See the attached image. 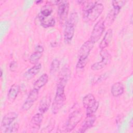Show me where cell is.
Instances as JSON below:
<instances>
[{
  "label": "cell",
  "instance_id": "obj_8",
  "mask_svg": "<svg viewBox=\"0 0 133 133\" xmlns=\"http://www.w3.org/2000/svg\"><path fill=\"white\" fill-rule=\"evenodd\" d=\"M100 55L101 57V60L95 62L91 65V69L93 71H98L102 69L111 61V56L107 50H101Z\"/></svg>",
  "mask_w": 133,
  "mask_h": 133
},
{
  "label": "cell",
  "instance_id": "obj_5",
  "mask_svg": "<svg viewBox=\"0 0 133 133\" xmlns=\"http://www.w3.org/2000/svg\"><path fill=\"white\" fill-rule=\"evenodd\" d=\"M83 114L81 110H77L71 112L65 124V131L70 132L74 129L78 123L81 121Z\"/></svg>",
  "mask_w": 133,
  "mask_h": 133
},
{
  "label": "cell",
  "instance_id": "obj_4",
  "mask_svg": "<svg viewBox=\"0 0 133 133\" xmlns=\"http://www.w3.org/2000/svg\"><path fill=\"white\" fill-rule=\"evenodd\" d=\"M83 104L86 109V115L94 114L99 106V102L96 100L94 95L92 94H88L83 97Z\"/></svg>",
  "mask_w": 133,
  "mask_h": 133
},
{
  "label": "cell",
  "instance_id": "obj_27",
  "mask_svg": "<svg viewBox=\"0 0 133 133\" xmlns=\"http://www.w3.org/2000/svg\"><path fill=\"white\" fill-rule=\"evenodd\" d=\"M17 66V63L15 61H12L10 63V65H9V68L10 70L11 71L15 70V69L16 68Z\"/></svg>",
  "mask_w": 133,
  "mask_h": 133
},
{
  "label": "cell",
  "instance_id": "obj_10",
  "mask_svg": "<svg viewBox=\"0 0 133 133\" xmlns=\"http://www.w3.org/2000/svg\"><path fill=\"white\" fill-rule=\"evenodd\" d=\"M38 97V90L33 88L30 92L26 99L24 102L22 106V109L24 111H28V110H29L34 104V102L36 101Z\"/></svg>",
  "mask_w": 133,
  "mask_h": 133
},
{
  "label": "cell",
  "instance_id": "obj_9",
  "mask_svg": "<svg viewBox=\"0 0 133 133\" xmlns=\"http://www.w3.org/2000/svg\"><path fill=\"white\" fill-rule=\"evenodd\" d=\"M69 10V3L67 1H59L58 3V16L59 21L61 24L66 22V18Z\"/></svg>",
  "mask_w": 133,
  "mask_h": 133
},
{
  "label": "cell",
  "instance_id": "obj_7",
  "mask_svg": "<svg viewBox=\"0 0 133 133\" xmlns=\"http://www.w3.org/2000/svg\"><path fill=\"white\" fill-rule=\"evenodd\" d=\"M105 26L104 21L103 19H99L95 24L92 31L91 32L90 40L94 44L96 43L100 39L105 30Z\"/></svg>",
  "mask_w": 133,
  "mask_h": 133
},
{
  "label": "cell",
  "instance_id": "obj_14",
  "mask_svg": "<svg viewBox=\"0 0 133 133\" xmlns=\"http://www.w3.org/2000/svg\"><path fill=\"white\" fill-rule=\"evenodd\" d=\"M96 119V117L94 114L86 115V117L82 124L81 127L78 132L81 133L85 132L87 130L90 128L95 123Z\"/></svg>",
  "mask_w": 133,
  "mask_h": 133
},
{
  "label": "cell",
  "instance_id": "obj_13",
  "mask_svg": "<svg viewBox=\"0 0 133 133\" xmlns=\"http://www.w3.org/2000/svg\"><path fill=\"white\" fill-rule=\"evenodd\" d=\"M18 114L15 112H9L6 114L3 117L1 122V128H6L10 125L17 118Z\"/></svg>",
  "mask_w": 133,
  "mask_h": 133
},
{
  "label": "cell",
  "instance_id": "obj_12",
  "mask_svg": "<svg viewBox=\"0 0 133 133\" xmlns=\"http://www.w3.org/2000/svg\"><path fill=\"white\" fill-rule=\"evenodd\" d=\"M44 51V48L41 45H37L35 47V51L29 58V62L32 64L38 63V61L42 57Z\"/></svg>",
  "mask_w": 133,
  "mask_h": 133
},
{
  "label": "cell",
  "instance_id": "obj_25",
  "mask_svg": "<svg viewBox=\"0 0 133 133\" xmlns=\"http://www.w3.org/2000/svg\"><path fill=\"white\" fill-rule=\"evenodd\" d=\"M52 11V10L51 8L47 7H43L41 9V10L38 15V16L43 17H49V16H51Z\"/></svg>",
  "mask_w": 133,
  "mask_h": 133
},
{
  "label": "cell",
  "instance_id": "obj_2",
  "mask_svg": "<svg viewBox=\"0 0 133 133\" xmlns=\"http://www.w3.org/2000/svg\"><path fill=\"white\" fill-rule=\"evenodd\" d=\"M94 43L90 39L85 42L81 46L78 56V61L76 65L77 69H83L87 63V60L90 51L94 47Z\"/></svg>",
  "mask_w": 133,
  "mask_h": 133
},
{
  "label": "cell",
  "instance_id": "obj_20",
  "mask_svg": "<svg viewBox=\"0 0 133 133\" xmlns=\"http://www.w3.org/2000/svg\"><path fill=\"white\" fill-rule=\"evenodd\" d=\"M38 19L40 21L41 25L44 28L52 27L55 25L56 23L55 18L51 16L46 17L38 16Z\"/></svg>",
  "mask_w": 133,
  "mask_h": 133
},
{
  "label": "cell",
  "instance_id": "obj_16",
  "mask_svg": "<svg viewBox=\"0 0 133 133\" xmlns=\"http://www.w3.org/2000/svg\"><path fill=\"white\" fill-rule=\"evenodd\" d=\"M113 36V31L111 29H109L105 32L104 37L99 44V48L101 50L105 49L110 43Z\"/></svg>",
  "mask_w": 133,
  "mask_h": 133
},
{
  "label": "cell",
  "instance_id": "obj_15",
  "mask_svg": "<svg viewBox=\"0 0 133 133\" xmlns=\"http://www.w3.org/2000/svg\"><path fill=\"white\" fill-rule=\"evenodd\" d=\"M51 99L50 94H47L41 99L38 106V110L40 113H45L49 109L51 104Z\"/></svg>",
  "mask_w": 133,
  "mask_h": 133
},
{
  "label": "cell",
  "instance_id": "obj_17",
  "mask_svg": "<svg viewBox=\"0 0 133 133\" xmlns=\"http://www.w3.org/2000/svg\"><path fill=\"white\" fill-rule=\"evenodd\" d=\"M124 92V86L122 82H117L114 83L111 86V92L114 97L121 96Z\"/></svg>",
  "mask_w": 133,
  "mask_h": 133
},
{
  "label": "cell",
  "instance_id": "obj_22",
  "mask_svg": "<svg viewBox=\"0 0 133 133\" xmlns=\"http://www.w3.org/2000/svg\"><path fill=\"white\" fill-rule=\"evenodd\" d=\"M118 15L113 10V9H112L109 12L108 14V15L106 17V19L105 20H104V24L105 26L107 25H111L113 21H114L116 17Z\"/></svg>",
  "mask_w": 133,
  "mask_h": 133
},
{
  "label": "cell",
  "instance_id": "obj_19",
  "mask_svg": "<svg viewBox=\"0 0 133 133\" xmlns=\"http://www.w3.org/2000/svg\"><path fill=\"white\" fill-rule=\"evenodd\" d=\"M20 91V86L17 84L12 85L8 90L7 99L9 102H13L17 98Z\"/></svg>",
  "mask_w": 133,
  "mask_h": 133
},
{
  "label": "cell",
  "instance_id": "obj_21",
  "mask_svg": "<svg viewBox=\"0 0 133 133\" xmlns=\"http://www.w3.org/2000/svg\"><path fill=\"white\" fill-rule=\"evenodd\" d=\"M48 81V76L47 74H43L34 83L33 88L39 90L44 87Z\"/></svg>",
  "mask_w": 133,
  "mask_h": 133
},
{
  "label": "cell",
  "instance_id": "obj_3",
  "mask_svg": "<svg viewBox=\"0 0 133 133\" xmlns=\"http://www.w3.org/2000/svg\"><path fill=\"white\" fill-rule=\"evenodd\" d=\"M78 21V15L76 12H73L65 23L64 29V41L65 43H70L74 35L75 26Z\"/></svg>",
  "mask_w": 133,
  "mask_h": 133
},
{
  "label": "cell",
  "instance_id": "obj_6",
  "mask_svg": "<svg viewBox=\"0 0 133 133\" xmlns=\"http://www.w3.org/2000/svg\"><path fill=\"white\" fill-rule=\"evenodd\" d=\"M103 9V5L97 2L88 11L83 14L84 18L90 22H94L101 15Z\"/></svg>",
  "mask_w": 133,
  "mask_h": 133
},
{
  "label": "cell",
  "instance_id": "obj_18",
  "mask_svg": "<svg viewBox=\"0 0 133 133\" xmlns=\"http://www.w3.org/2000/svg\"><path fill=\"white\" fill-rule=\"evenodd\" d=\"M42 68V64L40 63L34 64L32 68L28 70L23 74V77L26 79H30L39 73Z\"/></svg>",
  "mask_w": 133,
  "mask_h": 133
},
{
  "label": "cell",
  "instance_id": "obj_28",
  "mask_svg": "<svg viewBox=\"0 0 133 133\" xmlns=\"http://www.w3.org/2000/svg\"><path fill=\"white\" fill-rule=\"evenodd\" d=\"M3 75V70L1 69V77H2Z\"/></svg>",
  "mask_w": 133,
  "mask_h": 133
},
{
  "label": "cell",
  "instance_id": "obj_24",
  "mask_svg": "<svg viewBox=\"0 0 133 133\" xmlns=\"http://www.w3.org/2000/svg\"><path fill=\"white\" fill-rule=\"evenodd\" d=\"M19 128V124L18 123L16 122L13 124H11L6 128L4 130V132L5 133H15L18 131Z\"/></svg>",
  "mask_w": 133,
  "mask_h": 133
},
{
  "label": "cell",
  "instance_id": "obj_1",
  "mask_svg": "<svg viewBox=\"0 0 133 133\" xmlns=\"http://www.w3.org/2000/svg\"><path fill=\"white\" fill-rule=\"evenodd\" d=\"M67 79L59 78L56 89V95L51 105V112L53 114H57L65 103L66 96L64 88L67 83Z\"/></svg>",
  "mask_w": 133,
  "mask_h": 133
},
{
  "label": "cell",
  "instance_id": "obj_26",
  "mask_svg": "<svg viewBox=\"0 0 133 133\" xmlns=\"http://www.w3.org/2000/svg\"><path fill=\"white\" fill-rule=\"evenodd\" d=\"M126 1H112V6L113 8L121 9V8L125 4Z\"/></svg>",
  "mask_w": 133,
  "mask_h": 133
},
{
  "label": "cell",
  "instance_id": "obj_11",
  "mask_svg": "<svg viewBox=\"0 0 133 133\" xmlns=\"http://www.w3.org/2000/svg\"><path fill=\"white\" fill-rule=\"evenodd\" d=\"M43 119V114L40 112L35 114L32 117L29 124V127L32 132H37L39 129Z\"/></svg>",
  "mask_w": 133,
  "mask_h": 133
},
{
  "label": "cell",
  "instance_id": "obj_23",
  "mask_svg": "<svg viewBox=\"0 0 133 133\" xmlns=\"http://www.w3.org/2000/svg\"><path fill=\"white\" fill-rule=\"evenodd\" d=\"M60 65V61L57 59H54L52 61L50 65L49 69V73L50 74L52 75L55 74L57 71L58 70Z\"/></svg>",
  "mask_w": 133,
  "mask_h": 133
}]
</instances>
